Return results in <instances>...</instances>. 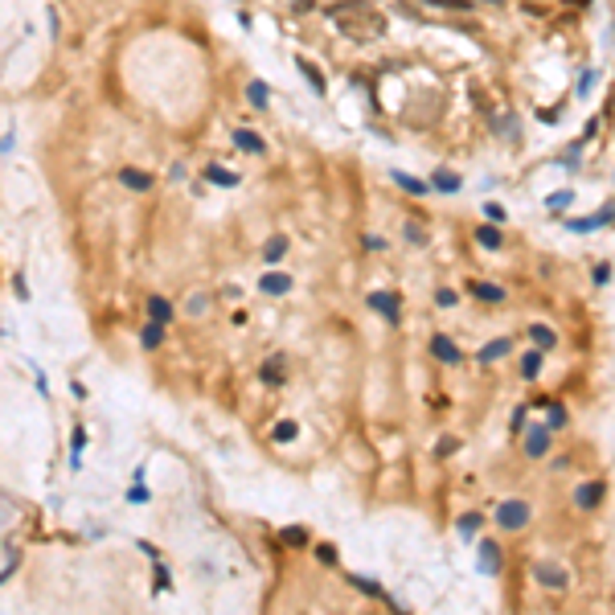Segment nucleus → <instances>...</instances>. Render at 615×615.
Listing matches in <instances>:
<instances>
[{"label": "nucleus", "instance_id": "obj_29", "mask_svg": "<svg viewBox=\"0 0 615 615\" xmlns=\"http://www.w3.org/2000/svg\"><path fill=\"white\" fill-rule=\"evenodd\" d=\"M74 455H70V468H83V447H87V431H83V427H78V431H74Z\"/></svg>", "mask_w": 615, "mask_h": 615}, {"label": "nucleus", "instance_id": "obj_6", "mask_svg": "<svg viewBox=\"0 0 615 615\" xmlns=\"http://www.w3.org/2000/svg\"><path fill=\"white\" fill-rule=\"evenodd\" d=\"M603 492H607V484H603V480L578 484V488H574V505H578V509H599Z\"/></svg>", "mask_w": 615, "mask_h": 615}, {"label": "nucleus", "instance_id": "obj_17", "mask_svg": "<svg viewBox=\"0 0 615 615\" xmlns=\"http://www.w3.org/2000/svg\"><path fill=\"white\" fill-rule=\"evenodd\" d=\"M259 287H263L267 296H283V292H292V279H287L283 271H271V275L259 279Z\"/></svg>", "mask_w": 615, "mask_h": 615}, {"label": "nucleus", "instance_id": "obj_7", "mask_svg": "<svg viewBox=\"0 0 615 615\" xmlns=\"http://www.w3.org/2000/svg\"><path fill=\"white\" fill-rule=\"evenodd\" d=\"M615 221V205H603L599 214H591L587 221H566V230H574V234H591V230H599V226H612Z\"/></svg>", "mask_w": 615, "mask_h": 615}, {"label": "nucleus", "instance_id": "obj_42", "mask_svg": "<svg viewBox=\"0 0 615 615\" xmlns=\"http://www.w3.org/2000/svg\"><path fill=\"white\" fill-rule=\"evenodd\" d=\"M156 591H169V571L165 566H156Z\"/></svg>", "mask_w": 615, "mask_h": 615}, {"label": "nucleus", "instance_id": "obj_37", "mask_svg": "<svg viewBox=\"0 0 615 615\" xmlns=\"http://www.w3.org/2000/svg\"><path fill=\"white\" fill-rule=\"evenodd\" d=\"M427 4H439V8H460V12H468V8H472V0H427Z\"/></svg>", "mask_w": 615, "mask_h": 615}, {"label": "nucleus", "instance_id": "obj_14", "mask_svg": "<svg viewBox=\"0 0 615 615\" xmlns=\"http://www.w3.org/2000/svg\"><path fill=\"white\" fill-rule=\"evenodd\" d=\"M476 242H480L484 251H500V246H505V238H500L496 221H484V226H476Z\"/></svg>", "mask_w": 615, "mask_h": 615}, {"label": "nucleus", "instance_id": "obj_36", "mask_svg": "<svg viewBox=\"0 0 615 615\" xmlns=\"http://www.w3.org/2000/svg\"><path fill=\"white\" fill-rule=\"evenodd\" d=\"M455 300H460V296H455L451 287H439V292H435V304H439V308H451Z\"/></svg>", "mask_w": 615, "mask_h": 615}, {"label": "nucleus", "instance_id": "obj_21", "mask_svg": "<svg viewBox=\"0 0 615 615\" xmlns=\"http://www.w3.org/2000/svg\"><path fill=\"white\" fill-rule=\"evenodd\" d=\"M529 337H533V345H537V349H554V345H558V332H554V328H546V324H533V328H529Z\"/></svg>", "mask_w": 615, "mask_h": 615}, {"label": "nucleus", "instance_id": "obj_32", "mask_svg": "<svg viewBox=\"0 0 615 615\" xmlns=\"http://www.w3.org/2000/svg\"><path fill=\"white\" fill-rule=\"evenodd\" d=\"M296 435H300V427H296V423H279V427H275V443H292Z\"/></svg>", "mask_w": 615, "mask_h": 615}, {"label": "nucleus", "instance_id": "obj_35", "mask_svg": "<svg viewBox=\"0 0 615 615\" xmlns=\"http://www.w3.org/2000/svg\"><path fill=\"white\" fill-rule=\"evenodd\" d=\"M316 558H320L324 566H337V550H332V546H316Z\"/></svg>", "mask_w": 615, "mask_h": 615}, {"label": "nucleus", "instance_id": "obj_45", "mask_svg": "<svg viewBox=\"0 0 615 615\" xmlns=\"http://www.w3.org/2000/svg\"><path fill=\"white\" fill-rule=\"evenodd\" d=\"M128 500H135V505H140V500H148V492H144V488H140V484H135L132 492H128Z\"/></svg>", "mask_w": 615, "mask_h": 615}, {"label": "nucleus", "instance_id": "obj_9", "mask_svg": "<svg viewBox=\"0 0 615 615\" xmlns=\"http://www.w3.org/2000/svg\"><path fill=\"white\" fill-rule=\"evenodd\" d=\"M546 451H550V431H546V427L525 431V455H529V460H541Z\"/></svg>", "mask_w": 615, "mask_h": 615}, {"label": "nucleus", "instance_id": "obj_38", "mask_svg": "<svg viewBox=\"0 0 615 615\" xmlns=\"http://www.w3.org/2000/svg\"><path fill=\"white\" fill-rule=\"evenodd\" d=\"M484 218H488V221H496V226H500V221H505V210H500L496 201H488V205H484Z\"/></svg>", "mask_w": 615, "mask_h": 615}, {"label": "nucleus", "instance_id": "obj_26", "mask_svg": "<svg viewBox=\"0 0 615 615\" xmlns=\"http://www.w3.org/2000/svg\"><path fill=\"white\" fill-rule=\"evenodd\" d=\"M160 341H165V324H156V320H152V324L144 328V337H140V345H144V349H156Z\"/></svg>", "mask_w": 615, "mask_h": 615}, {"label": "nucleus", "instance_id": "obj_25", "mask_svg": "<svg viewBox=\"0 0 615 615\" xmlns=\"http://www.w3.org/2000/svg\"><path fill=\"white\" fill-rule=\"evenodd\" d=\"M246 99H251V107H267V83L263 78H255V83H246Z\"/></svg>", "mask_w": 615, "mask_h": 615}, {"label": "nucleus", "instance_id": "obj_3", "mask_svg": "<svg viewBox=\"0 0 615 615\" xmlns=\"http://www.w3.org/2000/svg\"><path fill=\"white\" fill-rule=\"evenodd\" d=\"M369 308H373L378 316H386L390 324L402 320V300H398L394 292H373V296H369Z\"/></svg>", "mask_w": 615, "mask_h": 615}, {"label": "nucleus", "instance_id": "obj_20", "mask_svg": "<svg viewBox=\"0 0 615 615\" xmlns=\"http://www.w3.org/2000/svg\"><path fill=\"white\" fill-rule=\"evenodd\" d=\"M509 349H513V341H509V337H496V341H488V345L480 349V361L484 365H488V361H500Z\"/></svg>", "mask_w": 615, "mask_h": 615}, {"label": "nucleus", "instance_id": "obj_46", "mask_svg": "<svg viewBox=\"0 0 615 615\" xmlns=\"http://www.w3.org/2000/svg\"><path fill=\"white\" fill-rule=\"evenodd\" d=\"M189 312H197V316H201V312H205V296H193V304H189Z\"/></svg>", "mask_w": 615, "mask_h": 615}, {"label": "nucleus", "instance_id": "obj_10", "mask_svg": "<svg viewBox=\"0 0 615 615\" xmlns=\"http://www.w3.org/2000/svg\"><path fill=\"white\" fill-rule=\"evenodd\" d=\"M234 144H238L242 152H251V156H263V152H267V140L259 132H246V128H238V132H234Z\"/></svg>", "mask_w": 615, "mask_h": 615}, {"label": "nucleus", "instance_id": "obj_24", "mask_svg": "<svg viewBox=\"0 0 615 615\" xmlns=\"http://www.w3.org/2000/svg\"><path fill=\"white\" fill-rule=\"evenodd\" d=\"M394 180H398V189H406V193H414V197H423L431 185H423L419 176H410V173H394Z\"/></svg>", "mask_w": 615, "mask_h": 615}, {"label": "nucleus", "instance_id": "obj_15", "mask_svg": "<svg viewBox=\"0 0 615 615\" xmlns=\"http://www.w3.org/2000/svg\"><path fill=\"white\" fill-rule=\"evenodd\" d=\"M468 292H472V296H476V300H484V304H500V300H505V296H509V292H505V287H496V283H468Z\"/></svg>", "mask_w": 615, "mask_h": 615}, {"label": "nucleus", "instance_id": "obj_5", "mask_svg": "<svg viewBox=\"0 0 615 615\" xmlns=\"http://www.w3.org/2000/svg\"><path fill=\"white\" fill-rule=\"evenodd\" d=\"M533 578H537L541 587H550V591H562L571 574L562 571V566H554V562H537V566H533Z\"/></svg>", "mask_w": 615, "mask_h": 615}, {"label": "nucleus", "instance_id": "obj_41", "mask_svg": "<svg viewBox=\"0 0 615 615\" xmlns=\"http://www.w3.org/2000/svg\"><path fill=\"white\" fill-rule=\"evenodd\" d=\"M607 279H612V267L599 263V267H595V283H607Z\"/></svg>", "mask_w": 615, "mask_h": 615}, {"label": "nucleus", "instance_id": "obj_11", "mask_svg": "<svg viewBox=\"0 0 615 615\" xmlns=\"http://www.w3.org/2000/svg\"><path fill=\"white\" fill-rule=\"evenodd\" d=\"M119 185H128L132 193H148L156 180H152L148 173H140V169H119Z\"/></svg>", "mask_w": 615, "mask_h": 615}, {"label": "nucleus", "instance_id": "obj_12", "mask_svg": "<svg viewBox=\"0 0 615 615\" xmlns=\"http://www.w3.org/2000/svg\"><path fill=\"white\" fill-rule=\"evenodd\" d=\"M431 353H435L439 361H447V365H460V357H464V353L455 349L451 337H431Z\"/></svg>", "mask_w": 615, "mask_h": 615}, {"label": "nucleus", "instance_id": "obj_28", "mask_svg": "<svg viewBox=\"0 0 615 615\" xmlns=\"http://www.w3.org/2000/svg\"><path fill=\"white\" fill-rule=\"evenodd\" d=\"M431 185H435V189H439V193H460V176L455 173H435V180H431Z\"/></svg>", "mask_w": 615, "mask_h": 615}, {"label": "nucleus", "instance_id": "obj_34", "mask_svg": "<svg viewBox=\"0 0 615 615\" xmlns=\"http://www.w3.org/2000/svg\"><path fill=\"white\" fill-rule=\"evenodd\" d=\"M17 558H21V554H17L12 546H4V571H0V578H8V574H12V566H17Z\"/></svg>", "mask_w": 615, "mask_h": 615}, {"label": "nucleus", "instance_id": "obj_30", "mask_svg": "<svg viewBox=\"0 0 615 615\" xmlns=\"http://www.w3.org/2000/svg\"><path fill=\"white\" fill-rule=\"evenodd\" d=\"M406 242H414V246H427V226H419V221H406Z\"/></svg>", "mask_w": 615, "mask_h": 615}, {"label": "nucleus", "instance_id": "obj_43", "mask_svg": "<svg viewBox=\"0 0 615 615\" xmlns=\"http://www.w3.org/2000/svg\"><path fill=\"white\" fill-rule=\"evenodd\" d=\"M365 251H386V242H382V238H373V234H369V238H365Z\"/></svg>", "mask_w": 615, "mask_h": 615}, {"label": "nucleus", "instance_id": "obj_31", "mask_svg": "<svg viewBox=\"0 0 615 615\" xmlns=\"http://www.w3.org/2000/svg\"><path fill=\"white\" fill-rule=\"evenodd\" d=\"M480 525H484L480 513H468V517H460V533H464V537H472V533H476Z\"/></svg>", "mask_w": 615, "mask_h": 615}, {"label": "nucleus", "instance_id": "obj_39", "mask_svg": "<svg viewBox=\"0 0 615 615\" xmlns=\"http://www.w3.org/2000/svg\"><path fill=\"white\" fill-rule=\"evenodd\" d=\"M562 423H566V410L558 402H550V427H562Z\"/></svg>", "mask_w": 615, "mask_h": 615}, {"label": "nucleus", "instance_id": "obj_1", "mask_svg": "<svg viewBox=\"0 0 615 615\" xmlns=\"http://www.w3.org/2000/svg\"><path fill=\"white\" fill-rule=\"evenodd\" d=\"M328 21L345 37H353V42H378L390 29V21L382 17V8H373L369 0H337V4H328Z\"/></svg>", "mask_w": 615, "mask_h": 615}, {"label": "nucleus", "instance_id": "obj_40", "mask_svg": "<svg viewBox=\"0 0 615 615\" xmlns=\"http://www.w3.org/2000/svg\"><path fill=\"white\" fill-rule=\"evenodd\" d=\"M571 189H562V193H554V197H550V210H562V205H571Z\"/></svg>", "mask_w": 615, "mask_h": 615}, {"label": "nucleus", "instance_id": "obj_22", "mask_svg": "<svg viewBox=\"0 0 615 615\" xmlns=\"http://www.w3.org/2000/svg\"><path fill=\"white\" fill-rule=\"evenodd\" d=\"M205 180H214L221 189H234V185H238V173H230V169H221V165H210V169H205Z\"/></svg>", "mask_w": 615, "mask_h": 615}, {"label": "nucleus", "instance_id": "obj_44", "mask_svg": "<svg viewBox=\"0 0 615 615\" xmlns=\"http://www.w3.org/2000/svg\"><path fill=\"white\" fill-rule=\"evenodd\" d=\"M591 83H595V74L587 70V74H582V87H578V94H591Z\"/></svg>", "mask_w": 615, "mask_h": 615}, {"label": "nucleus", "instance_id": "obj_13", "mask_svg": "<svg viewBox=\"0 0 615 615\" xmlns=\"http://www.w3.org/2000/svg\"><path fill=\"white\" fill-rule=\"evenodd\" d=\"M296 66H300V74L308 78V87L316 90V94H328V83H324V74H320V66H312L308 58H296Z\"/></svg>", "mask_w": 615, "mask_h": 615}, {"label": "nucleus", "instance_id": "obj_18", "mask_svg": "<svg viewBox=\"0 0 615 615\" xmlns=\"http://www.w3.org/2000/svg\"><path fill=\"white\" fill-rule=\"evenodd\" d=\"M279 546H287V550H304V546H308V529L304 525L279 529Z\"/></svg>", "mask_w": 615, "mask_h": 615}, {"label": "nucleus", "instance_id": "obj_19", "mask_svg": "<svg viewBox=\"0 0 615 615\" xmlns=\"http://www.w3.org/2000/svg\"><path fill=\"white\" fill-rule=\"evenodd\" d=\"M148 316H152L156 324H169V320H173V304H169L165 296H148Z\"/></svg>", "mask_w": 615, "mask_h": 615}, {"label": "nucleus", "instance_id": "obj_2", "mask_svg": "<svg viewBox=\"0 0 615 615\" xmlns=\"http://www.w3.org/2000/svg\"><path fill=\"white\" fill-rule=\"evenodd\" d=\"M533 521V509H529L525 500H505L500 509H496V525L509 529V533H517V529H525Z\"/></svg>", "mask_w": 615, "mask_h": 615}, {"label": "nucleus", "instance_id": "obj_8", "mask_svg": "<svg viewBox=\"0 0 615 615\" xmlns=\"http://www.w3.org/2000/svg\"><path fill=\"white\" fill-rule=\"evenodd\" d=\"M345 578H349V582L357 587V591H361V595H369V599H382V603H386L390 612H398V603L390 599V595H386V591H382V587H378V582H373V578H365V574H345Z\"/></svg>", "mask_w": 615, "mask_h": 615}, {"label": "nucleus", "instance_id": "obj_16", "mask_svg": "<svg viewBox=\"0 0 615 615\" xmlns=\"http://www.w3.org/2000/svg\"><path fill=\"white\" fill-rule=\"evenodd\" d=\"M259 382L263 386H283V357H267L263 369H259Z\"/></svg>", "mask_w": 615, "mask_h": 615}, {"label": "nucleus", "instance_id": "obj_23", "mask_svg": "<svg viewBox=\"0 0 615 615\" xmlns=\"http://www.w3.org/2000/svg\"><path fill=\"white\" fill-rule=\"evenodd\" d=\"M537 369H541V349H529L525 357H521V378L533 382V378H537Z\"/></svg>", "mask_w": 615, "mask_h": 615}, {"label": "nucleus", "instance_id": "obj_33", "mask_svg": "<svg viewBox=\"0 0 615 615\" xmlns=\"http://www.w3.org/2000/svg\"><path fill=\"white\" fill-rule=\"evenodd\" d=\"M455 451H460V443L451 439V435H443V439L435 443V455H439V460H443V455H455Z\"/></svg>", "mask_w": 615, "mask_h": 615}, {"label": "nucleus", "instance_id": "obj_27", "mask_svg": "<svg viewBox=\"0 0 615 615\" xmlns=\"http://www.w3.org/2000/svg\"><path fill=\"white\" fill-rule=\"evenodd\" d=\"M283 255H287V238H283V234H279V238H271V242H267L263 259H267V263H279V259H283Z\"/></svg>", "mask_w": 615, "mask_h": 615}, {"label": "nucleus", "instance_id": "obj_4", "mask_svg": "<svg viewBox=\"0 0 615 615\" xmlns=\"http://www.w3.org/2000/svg\"><path fill=\"white\" fill-rule=\"evenodd\" d=\"M476 571L488 574V578L500 574V546H496V541H480V546H476Z\"/></svg>", "mask_w": 615, "mask_h": 615}]
</instances>
